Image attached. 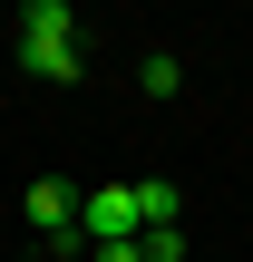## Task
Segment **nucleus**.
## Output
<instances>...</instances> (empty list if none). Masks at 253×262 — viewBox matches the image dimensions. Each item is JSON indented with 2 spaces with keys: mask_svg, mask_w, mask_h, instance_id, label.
<instances>
[{
  "mask_svg": "<svg viewBox=\"0 0 253 262\" xmlns=\"http://www.w3.org/2000/svg\"><path fill=\"white\" fill-rule=\"evenodd\" d=\"M137 88H146V97H176V88H185V68H176V58H166V49H156V58H146V68H137Z\"/></svg>",
  "mask_w": 253,
  "mask_h": 262,
  "instance_id": "obj_5",
  "label": "nucleus"
},
{
  "mask_svg": "<svg viewBox=\"0 0 253 262\" xmlns=\"http://www.w3.org/2000/svg\"><path fill=\"white\" fill-rule=\"evenodd\" d=\"M137 262H185V224H146L137 233Z\"/></svg>",
  "mask_w": 253,
  "mask_h": 262,
  "instance_id": "obj_4",
  "label": "nucleus"
},
{
  "mask_svg": "<svg viewBox=\"0 0 253 262\" xmlns=\"http://www.w3.org/2000/svg\"><path fill=\"white\" fill-rule=\"evenodd\" d=\"M20 204H29V224H39V233H49V253H59V243H68V233H78V194H68V185H59V175H39V185H29V194H20Z\"/></svg>",
  "mask_w": 253,
  "mask_h": 262,
  "instance_id": "obj_3",
  "label": "nucleus"
},
{
  "mask_svg": "<svg viewBox=\"0 0 253 262\" xmlns=\"http://www.w3.org/2000/svg\"><path fill=\"white\" fill-rule=\"evenodd\" d=\"M78 233H88L98 253L137 243V233H146V185H98V194H78Z\"/></svg>",
  "mask_w": 253,
  "mask_h": 262,
  "instance_id": "obj_2",
  "label": "nucleus"
},
{
  "mask_svg": "<svg viewBox=\"0 0 253 262\" xmlns=\"http://www.w3.org/2000/svg\"><path fill=\"white\" fill-rule=\"evenodd\" d=\"M20 68L29 78H78V19H68V0H29L20 10Z\"/></svg>",
  "mask_w": 253,
  "mask_h": 262,
  "instance_id": "obj_1",
  "label": "nucleus"
}]
</instances>
